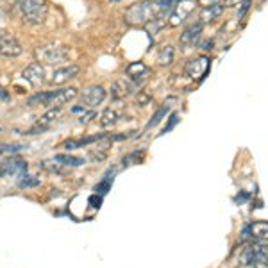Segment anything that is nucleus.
<instances>
[{"instance_id": "393cba45", "label": "nucleus", "mask_w": 268, "mask_h": 268, "mask_svg": "<svg viewBox=\"0 0 268 268\" xmlns=\"http://www.w3.org/2000/svg\"><path fill=\"white\" fill-rule=\"evenodd\" d=\"M143 157V152H140V150H134V152H130L129 156L123 157V166H130V164L134 163H140V159Z\"/></svg>"}, {"instance_id": "f257e3e1", "label": "nucleus", "mask_w": 268, "mask_h": 268, "mask_svg": "<svg viewBox=\"0 0 268 268\" xmlns=\"http://www.w3.org/2000/svg\"><path fill=\"white\" fill-rule=\"evenodd\" d=\"M161 16L159 2L154 0H142L138 4H132L125 11V22L129 25H147L152 20Z\"/></svg>"}, {"instance_id": "a211bd4d", "label": "nucleus", "mask_w": 268, "mask_h": 268, "mask_svg": "<svg viewBox=\"0 0 268 268\" xmlns=\"http://www.w3.org/2000/svg\"><path fill=\"white\" fill-rule=\"evenodd\" d=\"M222 13H223V6L218 4V2H215V4H211V6H206L200 13V23L213 22V20L220 18Z\"/></svg>"}, {"instance_id": "6e6552de", "label": "nucleus", "mask_w": 268, "mask_h": 268, "mask_svg": "<svg viewBox=\"0 0 268 268\" xmlns=\"http://www.w3.org/2000/svg\"><path fill=\"white\" fill-rule=\"evenodd\" d=\"M106 98V89L102 88V86L95 84V86H89V88H86L84 91H82L81 95V100L82 104L86 106V108H97V106H100L102 102H104Z\"/></svg>"}, {"instance_id": "f3484780", "label": "nucleus", "mask_w": 268, "mask_h": 268, "mask_svg": "<svg viewBox=\"0 0 268 268\" xmlns=\"http://www.w3.org/2000/svg\"><path fill=\"white\" fill-rule=\"evenodd\" d=\"M202 25L204 23H195V25H191L190 29H186L183 34H181V45H184V47H191V45H195L198 41V38H200V32H202Z\"/></svg>"}, {"instance_id": "4be33fe9", "label": "nucleus", "mask_w": 268, "mask_h": 268, "mask_svg": "<svg viewBox=\"0 0 268 268\" xmlns=\"http://www.w3.org/2000/svg\"><path fill=\"white\" fill-rule=\"evenodd\" d=\"M168 111H170V104H168V102H164V104L161 106V108L157 109V111L152 115V118H150V122L147 123V129H150V127H156L157 123H159L161 120H163L164 116L168 115Z\"/></svg>"}, {"instance_id": "9d476101", "label": "nucleus", "mask_w": 268, "mask_h": 268, "mask_svg": "<svg viewBox=\"0 0 268 268\" xmlns=\"http://www.w3.org/2000/svg\"><path fill=\"white\" fill-rule=\"evenodd\" d=\"M22 54V45L11 34H0V56L18 57Z\"/></svg>"}, {"instance_id": "ddd939ff", "label": "nucleus", "mask_w": 268, "mask_h": 268, "mask_svg": "<svg viewBox=\"0 0 268 268\" xmlns=\"http://www.w3.org/2000/svg\"><path fill=\"white\" fill-rule=\"evenodd\" d=\"M266 234H268V222L259 220V222L250 223L249 227L243 229L242 240L243 242H245V240H257V238H264Z\"/></svg>"}, {"instance_id": "2f4dec72", "label": "nucleus", "mask_w": 268, "mask_h": 268, "mask_svg": "<svg viewBox=\"0 0 268 268\" xmlns=\"http://www.w3.org/2000/svg\"><path fill=\"white\" fill-rule=\"evenodd\" d=\"M202 4H204V8L206 6H211V4H215V0H200Z\"/></svg>"}, {"instance_id": "20e7f679", "label": "nucleus", "mask_w": 268, "mask_h": 268, "mask_svg": "<svg viewBox=\"0 0 268 268\" xmlns=\"http://www.w3.org/2000/svg\"><path fill=\"white\" fill-rule=\"evenodd\" d=\"M70 56V49L68 47H59V45H47V47H40L36 49L38 63L43 64H57L68 61Z\"/></svg>"}, {"instance_id": "473e14b6", "label": "nucleus", "mask_w": 268, "mask_h": 268, "mask_svg": "<svg viewBox=\"0 0 268 268\" xmlns=\"http://www.w3.org/2000/svg\"><path fill=\"white\" fill-rule=\"evenodd\" d=\"M0 98H8V93H4V89L0 88Z\"/></svg>"}, {"instance_id": "f704fd0d", "label": "nucleus", "mask_w": 268, "mask_h": 268, "mask_svg": "<svg viewBox=\"0 0 268 268\" xmlns=\"http://www.w3.org/2000/svg\"><path fill=\"white\" fill-rule=\"evenodd\" d=\"M113 2H120V0H113Z\"/></svg>"}, {"instance_id": "f03ea898", "label": "nucleus", "mask_w": 268, "mask_h": 268, "mask_svg": "<svg viewBox=\"0 0 268 268\" xmlns=\"http://www.w3.org/2000/svg\"><path fill=\"white\" fill-rule=\"evenodd\" d=\"M77 88L70 86V88H61L54 89V91H43V93H36L34 97L29 98V106L41 104L47 108H63V106L70 104L72 100L77 98Z\"/></svg>"}, {"instance_id": "72a5a7b5", "label": "nucleus", "mask_w": 268, "mask_h": 268, "mask_svg": "<svg viewBox=\"0 0 268 268\" xmlns=\"http://www.w3.org/2000/svg\"><path fill=\"white\" fill-rule=\"evenodd\" d=\"M2 152H4V150H2V149H0V154H2Z\"/></svg>"}, {"instance_id": "5701e85b", "label": "nucleus", "mask_w": 268, "mask_h": 268, "mask_svg": "<svg viewBox=\"0 0 268 268\" xmlns=\"http://www.w3.org/2000/svg\"><path fill=\"white\" fill-rule=\"evenodd\" d=\"M40 168L50 172V174H64V164L57 163V161H54V159L52 161H41Z\"/></svg>"}, {"instance_id": "cd10ccee", "label": "nucleus", "mask_w": 268, "mask_h": 268, "mask_svg": "<svg viewBox=\"0 0 268 268\" xmlns=\"http://www.w3.org/2000/svg\"><path fill=\"white\" fill-rule=\"evenodd\" d=\"M170 120H172V122L168 123L166 127H164V129H163V132H161V134H166L168 130L172 129V127H174V125H177V122H179V115H172V118H170Z\"/></svg>"}, {"instance_id": "7c9ffc66", "label": "nucleus", "mask_w": 268, "mask_h": 268, "mask_svg": "<svg viewBox=\"0 0 268 268\" xmlns=\"http://www.w3.org/2000/svg\"><path fill=\"white\" fill-rule=\"evenodd\" d=\"M254 268H268V261H263V263L254 264Z\"/></svg>"}, {"instance_id": "bb28decb", "label": "nucleus", "mask_w": 268, "mask_h": 268, "mask_svg": "<svg viewBox=\"0 0 268 268\" xmlns=\"http://www.w3.org/2000/svg\"><path fill=\"white\" fill-rule=\"evenodd\" d=\"M0 149L8 150V152H20V150H23L25 147H23V145H2Z\"/></svg>"}, {"instance_id": "423d86ee", "label": "nucleus", "mask_w": 268, "mask_h": 268, "mask_svg": "<svg viewBox=\"0 0 268 268\" xmlns=\"http://www.w3.org/2000/svg\"><path fill=\"white\" fill-rule=\"evenodd\" d=\"M27 168H29V164L23 159L9 157V159L0 161V179L15 177V175H25Z\"/></svg>"}, {"instance_id": "7ed1b4c3", "label": "nucleus", "mask_w": 268, "mask_h": 268, "mask_svg": "<svg viewBox=\"0 0 268 268\" xmlns=\"http://www.w3.org/2000/svg\"><path fill=\"white\" fill-rule=\"evenodd\" d=\"M16 8L22 13V18L25 23L30 25H40L47 18V11H49V6L45 0H18Z\"/></svg>"}, {"instance_id": "412c9836", "label": "nucleus", "mask_w": 268, "mask_h": 268, "mask_svg": "<svg viewBox=\"0 0 268 268\" xmlns=\"http://www.w3.org/2000/svg\"><path fill=\"white\" fill-rule=\"evenodd\" d=\"M118 118H120V115L115 111V109H111V108H108V109H104V113L100 115V127H104V129H108V127H111V125H115L116 122H118Z\"/></svg>"}, {"instance_id": "aec40b11", "label": "nucleus", "mask_w": 268, "mask_h": 268, "mask_svg": "<svg viewBox=\"0 0 268 268\" xmlns=\"http://www.w3.org/2000/svg\"><path fill=\"white\" fill-rule=\"evenodd\" d=\"M174 57H175V49L172 45H164L159 52V57H157V63L161 66H168V64L174 63Z\"/></svg>"}, {"instance_id": "6ab92c4d", "label": "nucleus", "mask_w": 268, "mask_h": 268, "mask_svg": "<svg viewBox=\"0 0 268 268\" xmlns=\"http://www.w3.org/2000/svg\"><path fill=\"white\" fill-rule=\"evenodd\" d=\"M54 161L64 164V166H82V164L86 163L82 157L72 156V154H56V156H54Z\"/></svg>"}, {"instance_id": "39448f33", "label": "nucleus", "mask_w": 268, "mask_h": 268, "mask_svg": "<svg viewBox=\"0 0 268 268\" xmlns=\"http://www.w3.org/2000/svg\"><path fill=\"white\" fill-rule=\"evenodd\" d=\"M195 0H179L177 4L172 8V13H170V25L172 27H177L184 22V20L190 16V13L195 9Z\"/></svg>"}, {"instance_id": "0eeeda50", "label": "nucleus", "mask_w": 268, "mask_h": 268, "mask_svg": "<svg viewBox=\"0 0 268 268\" xmlns=\"http://www.w3.org/2000/svg\"><path fill=\"white\" fill-rule=\"evenodd\" d=\"M79 74H81V68H79L77 64H68V66H61V68H56V70L52 72V75H50L49 82L52 86H61V84H64V82H68V81H72V79H75Z\"/></svg>"}, {"instance_id": "b1692460", "label": "nucleus", "mask_w": 268, "mask_h": 268, "mask_svg": "<svg viewBox=\"0 0 268 268\" xmlns=\"http://www.w3.org/2000/svg\"><path fill=\"white\" fill-rule=\"evenodd\" d=\"M18 184L20 188H38L41 184V181L38 177H32V175H23Z\"/></svg>"}, {"instance_id": "c756f323", "label": "nucleus", "mask_w": 268, "mask_h": 268, "mask_svg": "<svg viewBox=\"0 0 268 268\" xmlns=\"http://www.w3.org/2000/svg\"><path fill=\"white\" fill-rule=\"evenodd\" d=\"M91 118H95V111H89V113H86L84 116H81V118H79V122H81L82 125H86V123H88Z\"/></svg>"}, {"instance_id": "dca6fc26", "label": "nucleus", "mask_w": 268, "mask_h": 268, "mask_svg": "<svg viewBox=\"0 0 268 268\" xmlns=\"http://www.w3.org/2000/svg\"><path fill=\"white\" fill-rule=\"evenodd\" d=\"M125 74H127V77H129L130 81L138 84L140 81H143V79H145L147 75L150 74V68L147 66V64H143V63H132V64H129V66H127Z\"/></svg>"}, {"instance_id": "4468645a", "label": "nucleus", "mask_w": 268, "mask_h": 268, "mask_svg": "<svg viewBox=\"0 0 268 268\" xmlns=\"http://www.w3.org/2000/svg\"><path fill=\"white\" fill-rule=\"evenodd\" d=\"M63 115V111H61V108H50L49 111L45 113L43 116H41L40 120H38V123H36V127H34L32 130H30V132H36V130H47L49 129L50 125H52L54 122H56L57 118H59V116Z\"/></svg>"}, {"instance_id": "1a4fd4ad", "label": "nucleus", "mask_w": 268, "mask_h": 268, "mask_svg": "<svg viewBox=\"0 0 268 268\" xmlns=\"http://www.w3.org/2000/svg\"><path fill=\"white\" fill-rule=\"evenodd\" d=\"M22 77L25 79L27 82H29L32 88H40V86H43L45 82H47V75H45V68L41 63H32L29 64V66L23 70Z\"/></svg>"}, {"instance_id": "a878e982", "label": "nucleus", "mask_w": 268, "mask_h": 268, "mask_svg": "<svg viewBox=\"0 0 268 268\" xmlns=\"http://www.w3.org/2000/svg\"><path fill=\"white\" fill-rule=\"evenodd\" d=\"M111 183H113V177L111 179L106 177L100 184H97V186H95V191H97V193H100V195L108 193V190H109V186H111Z\"/></svg>"}, {"instance_id": "9b49d317", "label": "nucleus", "mask_w": 268, "mask_h": 268, "mask_svg": "<svg viewBox=\"0 0 268 268\" xmlns=\"http://www.w3.org/2000/svg\"><path fill=\"white\" fill-rule=\"evenodd\" d=\"M208 70H209V59L206 56L195 57V59L188 61L186 66H184V72H186L191 79H195V81L204 77V75L208 74Z\"/></svg>"}, {"instance_id": "f8f14e48", "label": "nucleus", "mask_w": 268, "mask_h": 268, "mask_svg": "<svg viewBox=\"0 0 268 268\" xmlns=\"http://www.w3.org/2000/svg\"><path fill=\"white\" fill-rule=\"evenodd\" d=\"M136 88H138V84H136V82H132L129 77H122V79H118V81L113 82L111 97L116 98V100H120V98H125V97H129L130 93H134V91H136Z\"/></svg>"}, {"instance_id": "2eb2a0df", "label": "nucleus", "mask_w": 268, "mask_h": 268, "mask_svg": "<svg viewBox=\"0 0 268 268\" xmlns=\"http://www.w3.org/2000/svg\"><path fill=\"white\" fill-rule=\"evenodd\" d=\"M249 249L254 252V257H256V264L263 263V261H268V238H257L252 240V243L249 245Z\"/></svg>"}, {"instance_id": "c85d7f7f", "label": "nucleus", "mask_w": 268, "mask_h": 268, "mask_svg": "<svg viewBox=\"0 0 268 268\" xmlns=\"http://www.w3.org/2000/svg\"><path fill=\"white\" fill-rule=\"evenodd\" d=\"M243 0H220V4L225 6V8H234V6L242 4Z\"/></svg>"}]
</instances>
